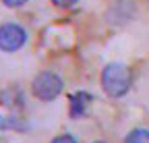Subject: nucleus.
Here are the masks:
<instances>
[{
    "instance_id": "obj_1",
    "label": "nucleus",
    "mask_w": 149,
    "mask_h": 143,
    "mask_svg": "<svg viewBox=\"0 0 149 143\" xmlns=\"http://www.w3.org/2000/svg\"><path fill=\"white\" fill-rule=\"evenodd\" d=\"M102 89L110 98H122L128 93L130 83H133V75H130L128 66L122 62H108L102 70Z\"/></svg>"
},
{
    "instance_id": "obj_5",
    "label": "nucleus",
    "mask_w": 149,
    "mask_h": 143,
    "mask_svg": "<svg viewBox=\"0 0 149 143\" xmlns=\"http://www.w3.org/2000/svg\"><path fill=\"white\" fill-rule=\"evenodd\" d=\"M124 143H149V129H133L124 137Z\"/></svg>"
},
{
    "instance_id": "obj_4",
    "label": "nucleus",
    "mask_w": 149,
    "mask_h": 143,
    "mask_svg": "<svg viewBox=\"0 0 149 143\" xmlns=\"http://www.w3.org/2000/svg\"><path fill=\"white\" fill-rule=\"evenodd\" d=\"M91 100H93V96L87 93V91H77V93H72V96H70V116H72V118L85 116V112H87V108H89Z\"/></svg>"
},
{
    "instance_id": "obj_7",
    "label": "nucleus",
    "mask_w": 149,
    "mask_h": 143,
    "mask_svg": "<svg viewBox=\"0 0 149 143\" xmlns=\"http://www.w3.org/2000/svg\"><path fill=\"white\" fill-rule=\"evenodd\" d=\"M29 2V0H2V4L6 6V8H21V6H25Z\"/></svg>"
},
{
    "instance_id": "obj_8",
    "label": "nucleus",
    "mask_w": 149,
    "mask_h": 143,
    "mask_svg": "<svg viewBox=\"0 0 149 143\" xmlns=\"http://www.w3.org/2000/svg\"><path fill=\"white\" fill-rule=\"evenodd\" d=\"M50 143H77V139H74L72 135H58L56 139H52Z\"/></svg>"
},
{
    "instance_id": "obj_2",
    "label": "nucleus",
    "mask_w": 149,
    "mask_h": 143,
    "mask_svg": "<svg viewBox=\"0 0 149 143\" xmlns=\"http://www.w3.org/2000/svg\"><path fill=\"white\" fill-rule=\"evenodd\" d=\"M31 91L37 100H42V102H52L60 96L62 91V79L52 73V70H44V73H40L33 83H31Z\"/></svg>"
},
{
    "instance_id": "obj_6",
    "label": "nucleus",
    "mask_w": 149,
    "mask_h": 143,
    "mask_svg": "<svg viewBox=\"0 0 149 143\" xmlns=\"http://www.w3.org/2000/svg\"><path fill=\"white\" fill-rule=\"evenodd\" d=\"M50 2L56 6V8H70L79 2V0H50Z\"/></svg>"
},
{
    "instance_id": "obj_3",
    "label": "nucleus",
    "mask_w": 149,
    "mask_h": 143,
    "mask_svg": "<svg viewBox=\"0 0 149 143\" xmlns=\"http://www.w3.org/2000/svg\"><path fill=\"white\" fill-rule=\"evenodd\" d=\"M27 42V31L17 23H4L0 27V48L6 54L21 50Z\"/></svg>"
},
{
    "instance_id": "obj_9",
    "label": "nucleus",
    "mask_w": 149,
    "mask_h": 143,
    "mask_svg": "<svg viewBox=\"0 0 149 143\" xmlns=\"http://www.w3.org/2000/svg\"><path fill=\"white\" fill-rule=\"evenodd\" d=\"M93 143H106V141H93Z\"/></svg>"
}]
</instances>
